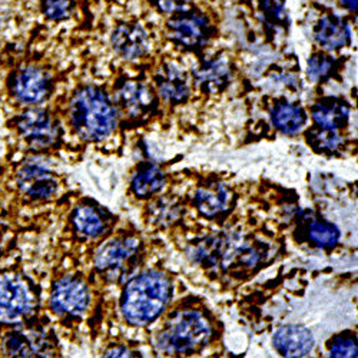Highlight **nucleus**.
Listing matches in <instances>:
<instances>
[{
    "label": "nucleus",
    "mask_w": 358,
    "mask_h": 358,
    "mask_svg": "<svg viewBox=\"0 0 358 358\" xmlns=\"http://www.w3.org/2000/svg\"><path fill=\"white\" fill-rule=\"evenodd\" d=\"M308 235L310 240L315 245L321 248H333L338 241L340 232L331 224L324 221H314L308 227Z\"/></svg>",
    "instance_id": "23"
},
{
    "label": "nucleus",
    "mask_w": 358,
    "mask_h": 358,
    "mask_svg": "<svg viewBox=\"0 0 358 358\" xmlns=\"http://www.w3.org/2000/svg\"><path fill=\"white\" fill-rule=\"evenodd\" d=\"M17 184L26 195L32 198H48L57 189L55 173L41 161L26 162L17 173Z\"/></svg>",
    "instance_id": "9"
},
{
    "label": "nucleus",
    "mask_w": 358,
    "mask_h": 358,
    "mask_svg": "<svg viewBox=\"0 0 358 358\" xmlns=\"http://www.w3.org/2000/svg\"><path fill=\"white\" fill-rule=\"evenodd\" d=\"M139 248V243L135 238L125 240H113L105 244L95 257V265L99 271L110 278L121 275L128 262L134 258Z\"/></svg>",
    "instance_id": "8"
},
{
    "label": "nucleus",
    "mask_w": 358,
    "mask_h": 358,
    "mask_svg": "<svg viewBox=\"0 0 358 358\" xmlns=\"http://www.w3.org/2000/svg\"><path fill=\"white\" fill-rule=\"evenodd\" d=\"M69 121L78 135L101 141L116 128V110L108 95L96 86H83L69 101Z\"/></svg>",
    "instance_id": "1"
},
{
    "label": "nucleus",
    "mask_w": 358,
    "mask_h": 358,
    "mask_svg": "<svg viewBox=\"0 0 358 358\" xmlns=\"http://www.w3.org/2000/svg\"><path fill=\"white\" fill-rule=\"evenodd\" d=\"M155 82L162 98L171 103L184 102L189 95L185 73L173 65L162 66L155 76Z\"/></svg>",
    "instance_id": "15"
},
{
    "label": "nucleus",
    "mask_w": 358,
    "mask_h": 358,
    "mask_svg": "<svg viewBox=\"0 0 358 358\" xmlns=\"http://www.w3.org/2000/svg\"><path fill=\"white\" fill-rule=\"evenodd\" d=\"M311 113L318 128L337 131L347 124L350 109L348 105L338 98H324L313 106Z\"/></svg>",
    "instance_id": "17"
},
{
    "label": "nucleus",
    "mask_w": 358,
    "mask_h": 358,
    "mask_svg": "<svg viewBox=\"0 0 358 358\" xmlns=\"http://www.w3.org/2000/svg\"><path fill=\"white\" fill-rule=\"evenodd\" d=\"M274 347L285 358H303L313 350L314 337L301 325H287L277 331Z\"/></svg>",
    "instance_id": "13"
},
{
    "label": "nucleus",
    "mask_w": 358,
    "mask_h": 358,
    "mask_svg": "<svg viewBox=\"0 0 358 358\" xmlns=\"http://www.w3.org/2000/svg\"><path fill=\"white\" fill-rule=\"evenodd\" d=\"M308 141L317 149H322V151H334V149H337L341 142L337 131L324 129V128H318V127H317V129H314L308 134Z\"/></svg>",
    "instance_id": "24"
},
{
    "label": "nucleus",
    "mask_w": 358,
    "mask_h": 358,
    "mask_svg": "<svg viewBox=\"0 0 358 358\" xmlns=\"http://www.w3.org/2000/svg\"><path fill=\"white\" fill-rule=\"evenodd\" d=\"M271 121L274 127L282 134L295 135L304 128L307 116L301 106L288 102H281L273 108Z\"/></svg>",
    "instance_id": "19"
},
{
    "label": "nucleus",
    "mask_w": 358,
    "mask_h": 358,
    "mask_svg": "<svg viewBox=\"0 0 358 358\" xmlns=\"http://www.w3.org/2000/svg\"><path fill=\"white\" fill-rule=\"evenodd\" d=\"M72 0H42V10L52 20H64L72 10Z\"/></svg>",
    "instance_id": "26"
},
{
    "label": "nucleus",
    "mask_w": 358,
    "mask_h": 358,
    "mask_svg": "<svg viewBox=\"0 0 358 358\" xmlns=\"http://www.w3.org/2000/svg\"><path fill=\"white\" fill-rule=\"evenodd\" d=\"M231 69L227 59L215 57L203 62L195 72L194 78L198 87L203 92L215 94L224 89L229 80Z\"/></svg>",
    "instance_id": "16"
},
{
    "label": "nucleus",
    "mask_w": 358,
    "mask_h": 358,
    "mask_svg": "<svg viewBox=\"0 0 358 358\" xmlns=\"http://www.w3.org/2000/svg\"><path fill=\"white\" fill-rule=\"evenodd\" d=\"M169 294V280L161 273H145L134 278L124 291V317L134 325L152 322L165 310Z\"/></svg>",
    "instance_id": "2"
},
{
    "label": "nucleus",
    "mask_w": 358,
    "mask_h": 358,
    "mask_svg": "<svg viewBox=\"0 0 358 358\" xmlns=\"http://www.w3.org/2000/svg\"><path fill=\"white\" fill-rule=\"evenodd\" d=\"M171 38L185 48H199L210 38V23L196 12H182L168 22Z\"/></svg>",
    "instance_id": "7"
},
{
    "label": "nucleus",
    "mask_w": 358,
    "mask_h": 358,
    "mask_svg": "<svg viewBox=\"0 0 358 358\" xmlns=\"http://www.w3.org/2000/svg\"><path fill=\"white\" fill-rule=\"evenodd\" d=\"M154 220H157L158 222H164V221H171L176 217L178 213V206H175L173 203H165L158 202L157 205H154Z\"/></svg>",
    "instance_id": "28"
},
{
    "label": "nucleus",
    "mask_w": 358,
    "mask_h": 358,
    "mask_svg": "<svg viewBox=\"0 0 358 358\" xmlns=\"http://www.w3.org/2000/svg\"><path fill=\"white\" fill-rule=\"evenodd\" d=\"M89 303L85 284L78 278H64L56 284L52 292V307L61 315H79Z\"/></svg>",
    "instance_id": "10"
},
{
    "label": "nucleus",
    "mask_w": 358,
    "mask_h": 358,
    "mask_svg": "<svg viewBox=\"0 0 358 358\" xmlns=\"http://www.w3.org/2000/svg\"><path fill=\"white\" fill-rule=\"evenodd\" d=\"M211 337V325L198 311L179 314L158 336V348L168 355H188L199 351Z\"/></svg>",
    "instance_id": "3"
},
{
    "label": "nucleus",
    "mask_w": 358,
    "mask_h": 358,
    "mask_svg": "<svg viewBox=\"0 0 358 358\" xmlns=\"http://www.w3.org/2000/svg\"><path fill=\"white\" fill-rule=\"evenodd\" d=\"M20 136L36 149H45L57 142L59 127L53 115L45 109L31 108L16 117Z\"/></svg>",
    "instance_id": "6"
},
{
    "label": "nucleus",
    "mask_w": 358,
    "mask_h": 358,
    "mask_svg": "<svg viewBox=\"0 0 358 358\" xmlns=\"http://www.w3.org/2000/svg\"><path fill=\"white\" fill-rule=\"evenodd\" d=\"M103 358H135L132 352L124 347H113L109 351H106Z\"/></svg>",
    "instance_id": "30"
},
{
    "label": "nucleus",
    "mask_w": 358,
    "mask_h": 358,
    "mask_svg": "<svg viewBox=\"0 0 358 358\" xmlns=\"http://www.w3.org/2000/svg\"><path fill=\"white\" fill-rule=\"evenodd\" d=\"M151 3L162 12H179L189 3V0H151Z\"/></svg>",
    "instance_id": "29"
},
{
    "label": "nucleus",
    "mask_w": 358,
    "mask_h": 358,
    "mask_svg": "<svg viewBox=\"0 0 358 358\" xmlns=\"http://www.w3.org/2000/svg\"><path fill=\"white\" fill-rule=\"evenodd\" d=\"M149 36L138 23H121L112 34V46L115 52L128 61L139 59L149 50Z\"/></svg>",
    "instance_id": "11"
},
{
    "label": "nucleus",
    "mask_w": 358,
    "mask_h": 358,
    "mask_svg": "<svg viewBox=\"0 0 358 358\" xmlns=\"http://www.w3.org/2000/svg\"><path fill=\"white\" fill-rule=\"evenodd\" d=\"M330 358H358V340L341 336L330 344Z\"/></svg>",
    "instance_id": "25"
},
{
    "label": "nucleus",
    "mask_w": 358,
    "mask_h": 358,
    "mask_svg": "<svg viewBox=\"0 0 358 358\" xmlns=\"http://www.w3.org/2000/svg\"><path fill=\"white\" fill-rule=\"evenodd\" d=\"M35 294L16 274L0 275V322H19L34 311Z\"/></svg>",
    "instance_id": "4"
},
{
    "label": "nucleus",
    "mask_w": 358,
    "mask_h": 358,
    "mask_svg": "<svg viewBox=\"0 0 358 358\" xmlns=\"http://www.w3.org/2000/svg\"><path fill=\"white\" fill-rule=\"evenodd\" d=\"M341 5L350 12H358V0H341Z\"/></svg>",
    "instance_id": "31"
},
{
    "label": "nucleus",
    "mask_w": 358,
    "mask_h": 358,
    "mask_svg": "<svg viewBox=\"0 0 358 358\" xmlns=\"http://www.w3.org/2000/svg\"><path fill=\"white\" fill-rule=\"evenodd\" d=\"M6 345L12 358H39L45 341L32 334H15Z\"/></svg>",
    "instance_id": "22"
},
{
    "label": "nucleus",
    "mask_w": 358,
    "mask_h": 358,
    "mask_svg": "<svg viewBox=\"0 0 358 358\" xmlns=\"http://www.w3.org/2000/svg\"><path fill=\"white\" fill-rule=\"evenodd\" d=\"M314 38L325 50H337L348 45L351 32L344 19L327 15L318 20L314 29Z\"/></svg>",
    "instance_id": "14"
},
{
    "label": "nucleus",
    "mask_w": 358,
    "mask_h": 358,
    "mask_svg": "<svg viewBox=\"0 0 358 358\" xmlns=\"http://www.w3.org/2000/svg\"><path fill=\"white\" fill-rule=\"evenodd\" d=\"M73 224L79 234L86 238H96L105 231L103 217L94 206H79L73 214Z\"/></svg>",
    "instance_id": "20"
},
{
    "label": "nucleus",
    "mask_w": 358,
    "mask_h": 358,
    "mask_svg": "<svg viewBox=\"0 0 358 358\" xmlns=\"http://www.w3.org/2000/svg\"><path fill=\"white\" fill-rule=\"evenodd\" d=\"M231 194L222 184L202 187L195 195V203L201 214L205 217H217L227 211L229 206Z\"/></svg>",
    "instance_id": "18"
},
{
    "label": "nucleus",
    "mask_w": 358,
    "mask_h": 358,
    "mask_svg": "<svg viewBox=\"0 0 358 358\" xmlns=\"http://www.w3.org/2000/svg\"><path fill=\"white\" fill-rule=\"evenodd\" d=\"M10 91L17 102L36 106L50 96L53 91V78L45 68L27 65L13 72L10 78Z\"/></svg>",
    "instance_id": "5"
},
{
    "label": "nucleus",
    "mask_w": 358,
    "mask_h": 358,
    "mask_svg": "<svg viewBox=\"0 0 358 358\" xmlns=\"http://www.w3.org/2000/svg\"><path fill=\"white\" fill-rule=\"evenodd\" d=\"M116 102L131 117L148 115L155 105L151 89L139 80L122 82L116 91Z\"/></svg>",
    "instance_id": "12"
},
{
    "label": "nucleus",
    "mask_w": 358,
    "mask_h": 358,
    "mask_svg": "<svg viewBox=\"0 0 358 358\" xmlns=\"http://www.w3.org/2000/svg\"><path fill=\"white\" fill-rule=\"evenodd\" d=\"M165 182L164 172L157 166H146L141 169L132 181V189L138 196H149L157 194Z\"/></svg>",
    "instance_id": "21"
},
{
    "label": "nucleus",
    "mask_w": 358,
    "mask_h": 358,
    "mask_svg": "<svg viewBox=\"0 0 358 358\" xmlns=\"http://www.w3.org/2000/svg\"><path fill=\"white\" fill-rule=\"evenodd\" d=\"M334 68V61L331 57L324 55H314L308 61V76L313 80H320L331 73Z\"/></svg>",
    "instance_id": "27"
}]
</instances>
